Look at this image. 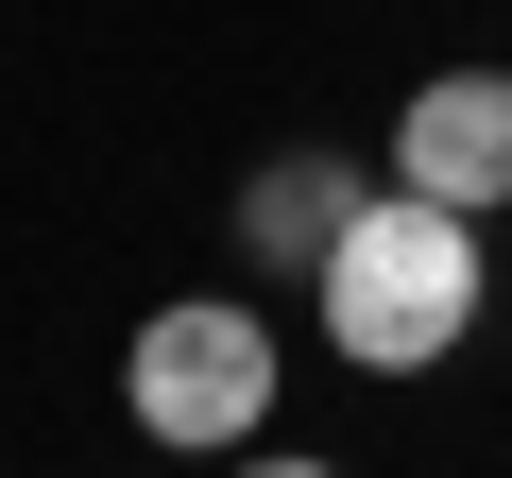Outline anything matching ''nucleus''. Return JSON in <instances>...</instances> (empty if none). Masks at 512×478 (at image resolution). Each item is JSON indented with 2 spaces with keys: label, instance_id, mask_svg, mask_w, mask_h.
<instances>
[{
  "label": "nucleus",
  "instance_id": "f257e3e1",
  "mask_svg": "<svg viewBox=\"0 0 512 478\" xmlns=\"http://www.w3.org/2000/svg\"><path fill=\"white\" fill-rule=\"evenodd\" d=\"M308 308H325V342H342L359 376H444V359L478 342V308H495V274H478V205L376 188V205L325 239Z\"/></svg>",
  "mask_w": 512,
  "mask_h": 478
},
{
  "label": "nucleus",
  "instance_id": "f03ea898",
  "mask_svg": "<svg viewBox=\"0 0 512 478\" xmlns=\"http://www.w3.org/2000/svg\"><path fill=\"white\" fill-rule=\"evenodd\" d=\"M120 410H137V444H171V461H239L256 427H274V325H256L239 291H171V308L120 342Z\"/></svg>",
  "mask_w": 512,
  "mask_h": 478
},
{
  "label": "nucleus",
  "instance_id": "39448f33",
  "mask_svg": "<svg viewBox=\"0 0 512 478\" xmlns=\"http://www.w3.org/2000/svg\"><path fill=\"white\" fill-rule=\"evenodd\" d=\"M222 478H342V461H291V444H239Z\"/></svg>",
  "mask_w": 512,
  "mask_h": 478
},
{
  "label": "nucleus",
  "instance_id": "20e7f679",
  "mask_svg": "<svg viewBox=\"0 0 512 478\" xmlns=\"http://www.w3.org/2000/svg\"><path fill=\"white\" fill-rule=\"evenodd\" d=\"M359 205H376V171H359V154H256V188H239V257L308 291V274H325V239H342Z\"/></svg>",
  "mask_w": 512,
  "mask_h": 478
},
{
  "label": "nucleus",
  "instance_id": "7ed1b4c3",
  "mask_svg": "<svg viewBox=\"0 0 512 478\" xmlns=\"http://www.w3.org/2000/svg\"><path fill=\"white\" fill-rule=\"evenodd\" d=\"M393 188H427V205H512V69H427L410 103H393Z\"/></svg>",
  "mask_w": 512,
  "mask_h": 478
}]
</instances>
